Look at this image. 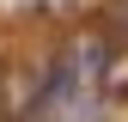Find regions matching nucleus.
<instances>
[{"instance_id":"f257e3e1","label":"nucleus","mask_w":128,"mask_h":122,"mask_svg":"<svg viewBox=\"0 0 128 122\" xmlns=\"http://www.w3.org/2000/svg\"><path fill=\"white\" fill-rule=\"evenodd\" d=\"M116 30H122V37H128V0H122V12H116Z\"/></svg>"}]
</instances>
